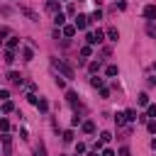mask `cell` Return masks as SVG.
Here are the masks:
<instances>
[{"label":"cell","instance_id":"6da1fadb","mask_svg":"<svg viewBox=\"0 0 156 156\" xmlns=\"http://www.w3.org/2000/svg\"><path fill=\"white\" fill-rule=\"evenodd\" d=\"M54 66H56V71H61V73H63V78H73V76H76V71H73L66 61H61V58H56V61H54Z\"/></svg>","mask_w":156,"mask_h":156},{"label":"cell","instance_id":"7a4b0ae2","mask_svg":"<svg viewBox=\"0 0 156 156\" xmlns=\"http://www.w3.org/2000/svg\"><path fill=\"white\" fill-rule=\"evenodd\" d=\"M73 27H76V29H85V27H88V17H85V15H78L76 22H73Z\"/></svg>","mask_w":156,"mask_h":156},{"label":"cell","instance_id":"3957f363","mask_svg":"<svg viewBox=\"0 0 156 156\" xmlns=\"http://www.w3.org/2000/svg\"><path fill=\"white\" fill-rule=\"evenodd\" d=\"M144 17L146 20H156V5H146L144 7Z\"/></svg>","mask_w":156,"mask_h":156},{"label":"cell","instance_id":"277c9868","mask_svg":"<svg viewBox=\"0 0 156 156\" xmlns=\"http://www.w3.org/2000/svg\"><path fill=\"white\" fill-rule=\"evenodd\" d=\"M83 132H85V134H93V132H95V122H90V119L83 122Z\"/></svg>","mask_w":156,"mask_h":156},{"label":"cell","instance_id":"5b68a950","mask_svg":"<svg viewBox=\"0 0 156 156\" xmlns=\"http://www.w3.org/2000/svg\"><path fill=\"white\" fill-rule=\"evenodd\" d=\"M76 34V27L73 24H63V37H73Z\"/></svg>","mask_w":156,"mask_h":156},{"label":"cell","instance_id":"8992f818","mask_svg":"<svg viewBox=\"0 0 156 156\" xmlns=\"http://www.w3.org/2000/svg\"><path fill=\"white\" fill-rule=\"evenodd\" d=\"M107 37H110V41H117V39H119V32H117L115 27H110V29H107Z\"/></svg>","mask_w":156,"mask_h":156},{"label":"cell","instance_id":"52a82bcc","mask_svg":"<svg viewBox=\"0 0 156 156\" xmlns=\"http://www.w3.org/2000/svg\"><path fill=\"white\" fill-rule=\"evenodd\" d=\"M7 78H10L12 83H22V76H20L17 71H10V73H7Z\"/></svg>","mask_w":156,"mask_h":156},{"label":"cell","instance_id":"ba28073f","mask_svg":"<svg viewBox=\"0 0 156 156\" xmlns=\"http://www.w3.org/2000/svg\"><path fill=\"white\" fill-rule=\"evenodd\" d=\"M22 56H24V61H32V58H34V51L27 46V49H22Z\"/></svg>","mask_w":156,"mask_h":156},{"label":"cell","instance_id":"9c48e42d","mask_svg":"<svg viewBox=\"0 0 156 156\" xmlns=\"http://www.w3.org/2000/svg\"><path fill=\"white\" fill-rule=\"evenodd\" d=\"M136 117H139V115H136L134 110H127V112H124V119H127V122H134Z\"/></svg>","mask_w":156,"mask_h":156},{"label":"cell","instance_id":"30bf717a","mask_svg":"<svg viewBox=\"0 0 156 156\" xmlns=\"http://www.w3.org/2000/svg\"><path fill=\"white\" fill-rule=\"evenodd\" d=\"M17 44H20V39H17V37H10V39H7V49H10V51H12Z\"/></svg>","mask_w":156,"mask_h":156},{"label":"cell","instance_id":"8fae6325","mask_svg":"<svg viewBox=\"0 0 156 156\" xmlns=\"http://www.w3.org/2000/svg\"><path fill=\"white\" fill-rule=\"evenodd\" d=\"M136 102H139V105H149V95H146V93H139Z\"/></svg>","mask_w":156,"mask_h":156},{"label":"cell","instance_id":"7c38bea8","mask_svg":"<svg viewBox=\"0 0 156 156\" xmlns=\"http://www.w3.org/2000/svg\"><path fill=\"white\" fill-rule=\"evenodd\" d=\"M37 107H39L41 112H46V110H49V102H46L44 98H39V102H37Z\"/></svg>","mask_w":156,"mask_h":156},{"label":"cell","instance_id":"4fadbf2b","mask_svg":"<svg viewBox=\"0 0 156 156\" xmlns=\"http://www.w3.org/2000/svg\"><path fill=\"white\" fill-rule=\"evenodd\" d=\"M63 141H66V144L73 141V129H66V132H63Z\"/></svg>","mask_w":156,"mask_h":156},{"label":"cell","instance_id":"5bb4252c","mask_svg":"<svg viewBox=\"0 0 156 156\" xmlns=\"http://www.w3.org/2000/svg\"><path fill=\"white\" fill-rule=\"evenodd\" d=\"M54 22H56V24H63V22H66V15H63V12H56Z\"/></svg>","mask_w":156,"mask_h":156},{"label":"cell","instance_id":"9a60e30c","mask_svg":"<svg viewBox=\"0 0 156 156\" xmlns=\"http://www.w3.org/2000/svg\"><path fill=\"white\" fill-rule=\"evenodd\" d=\"M90 54H93V46H83V49H80V56H83V58H88Z\"/></svg>","mask_w":156,"mask_h":156},{"label":"cell","instance_id":"2e32d148","mask_svg":"<svg viewBox=\"0 0 156 156\" xmlns=\"http://www.w3.org/2000/svg\"><path fill=\"white\" fill-rule=\"evenodd\" d=\"M146 117H156V105H146Z\"/></svg>","mask_w":156,"mask_h":156},{"label":"cell","instance_id":"e0dca14e","mask_svg":"<svg viewBox=\"0 0 156 156\" xmlns=\"http://www.w3.org/2000/svg\"><path fill=\"white\" fill-rule=\"evenodd\" d=\"M100 17H102V12H100V10H95V12H93V15H90V17H88V22H90V20H93V22H98V20H100Z\"/></svg>","mask_w":156,"mask_h":156},{"label":"cell","instance_id":"ac0fdd59","mask_svg":"<svg viewBox=\"0 0 156 156\" xmlns=\"http://www.w3.org/2000/svg\"><path fill=\"white\" fill-rule=\"evenodd\" d=\"M5 61H7V63H12V61H15V51H10V49H7V51H5Z\"/></svg>","mask_w":156,"mask_h":156},{"label":"cell","instance_id":"d6986e66","mask_svg":"<svg viewBox=\"0 0 156 156\" xmlns=\"http://www.w3.org/2000/svg\"><path fill=\"white\" fill-rule=\"evenodd\" d=\"M105 73H107V76H117V73H119V68H117V66H107V71H105Z\"/></svg>","mask_w":156,"mask_h":156},{"label":"cell","instance_id":"ffe728a7","mask_svg":"<svg viewBox=\"0 0 156 156\" xmlns=\"http://www.w3.org/2000/svg\"><path fill=\"white\" fill-rule=\"evenodd\" d=\"M12 107H15V105H12L10 100H5V102H2V112H12Z\"/></svg>","mask_w":156,"mask_h":156},{"label":"cell","instance_id":"44dd1931","mask_svg":"<svg viewBox=\"0 0 156 156\" xmlns=\"http://www.w3.org/2000/svg\"><path fill=\"white\" fill-rule=\"evenodd\" d=\"M110 139H112V134H110V132H102V134H100V141H102V144H107Z\"/></svg>","mask_w":156,"mask_h":156},{"label":"cell","instance_id":"7402d4cb","mask_svg":"<svg viewBox=\"0 0 156 156\" xmlns=\"http://www.w3.org/2000/svg\"><path fill=\"white\" fill-rule=\"evenodd\" d=\"M0 129H2V132H7V129H10V122H7L5 117H0Z\"/></svg>","mask_w":156,"mask_h":156},{"label":"cell","instance_id":"603a6c76","mask_svg":"<svg viewBox=\"0 0 156 156\" xmlns=\"http://www.w3.org/2000/svg\"><path fill=\"white\" fill-rule=\"evenodd\" d=\"M90 85H93V88H102V78H93Z\"/></svg>","mask_w":156,"mask_h":156},{"label":"cell","instance_id":"cb8c5ba5","mask_svg":"<svg viewBox=\"0 0 156 156\" xmlns=\"http://www.w3.org/2000/svg\"><path fill=\"white\" fill-rule=\"evenodd\" d=\"M115 122H117V127H122L127 119H124V115H115Z\"/></svg>","mask_w":156,"mask_h":156},{"label":"cell","instance_id":"d4e9b609","mask_svg":"<svg viewBox=\"0 0 156 156\" xmlns=\"http://www.w3.org/2000/svg\"><path fill=\"white\" fill-rule=\"evenodd\" d=\"M146 34H149V37H156V27H154L151 22H149V27H146Z\"/></svg>","mask_w":156,"mask_h":156},{"label":"cell","instance_id":"484cf974","mask_svg":"<svg viewBox=\"0 0 156 156\" xmlns=\"http://www.w3.org/2000/svg\"><path fill=\"white\" fill-rule=\"evenodd\" d=\"M66 98H68V102H76V98H78V95H76L73 90H68V93H66Z\"/></svg>","mask_w":156,"mask_h":156},{"label":"cell","instance_id":"4316f807","mask_svg":"<svg viewBox=\"0 0 156 156\" xmlns=\"http://www.w3.org/2000/svg\"><path fill=\"white\" fill-rule=\"evenodd\" d=\"M83 151H85V144L78 141V144H76V154H83Z\"/></svg>","mask_w":156,"mask_h":156},{"label":"cell","instance_id":"83f0119b","mask_svg":"<svg viewBox=\"0 0 156 156\" xmlns=\"http://www.w3.org/2000/svg\"><path fill=\"white\" fill-rule=\"evenodd\" d=\"M46 7H49V10H54V12H58V2H54V0H51Z\"/></svg>","mask_w":156,"mask_h":156},{"label":"cell","instance_id":"f1b7e54d","mask_svg":"<svg viewBox=\"0 0 156 156\" xmlns=\"http://www.w3.org/2000/svg\"><path fill=\"white\" fill-rule=\"evenodd\" d=\"M27 100H29V102H32V105H37V102H39V98H37V95H32V93H29V95H27Z\"/></svg>","mask_w":156,"mask_h":156},{"label":"cell","instance_id":"f546056e","mask_svg":"<svg viewBox=\"0 0 156 156\" xmlns=\"http://www.w3.org/2000/svg\"><path fill=\"white\" fill-rule=\"evenodd\" d=\"M7 98H10V93H7V90H0V102H5Z\"/></svg>","mask_w":156,"mask_h":156},{"label":"cell","instance_id":"4dcf8cb0","mask_svg":"<svg viewBox=\"0 0 156 156\" xmlns=\"http://www.w3.org/2000/svg\"><path fill=\"white\" fill-rule=\"evenodd\" d=\"M88 68H90V73H95V71H98V68H100V63H95V61H93V63H90V66H88Z\"/></svg>","mask_w":156,"mask_h":156},{"label":"cell","instance_id":"1f68e13d","mask_svg":"<svg viewBox=\"0 0 156 156\" xmlns=\"http://www.w3.org/2000/svg\"><path fill=\"white\" fill-rule=\"evenodd\" d=\"M100 98H110V90L107 88H100Z\"/></svg>","mask_w":156,"mask_h":156},{"label":"cell","instance_id":"d6a6232c","mask_svg":"<svg viewBox=\"0 0 156 156\" xmlns=\"http://www.w3.org/2000/svg\"><path fill=\"white\" fill-rule=\"evenodd\" d=\"M149 132H151V134H156V122H149Z\"/></svg>","mask_w":156,"mask_h":156},{"label":"cell","instance_id":"836d02e7","mask_svg":"<svg viewBox=\"0 0 156 156\" xmlns=\"http://www.w3.org/2000/svg\"><path fill=\"white\" fill-rule=\"evenodd\" d=\"M119 156H129V149H127V146H122V149H119Z\"/></svg>","mask_w":156,"mask_h":156},{"label":"cell","instance_id":"e575fe53","mask_svg":"<svg viewBox=\"0 0 156 156\" xmlns=\"http://www.w3.org/2000/svg\"><path fill=\"white\" fill-rule=\"evenodd\" d=\"M100 156H115V151H112V149H105V151H102Z\"/></svg>","mask_w":156,"mask_h":156},{"label":"cell","instance_id":"d590c367","mask_svg":"<svg viewBox=\"0 0 156 156\" xmlns=\"http://www.w3.org/2000/svg\"><path fill=\"white\" fill-rule=\"evenodd\" d=\"M88 156H100V154H98V151H90V154H88Z\"/></svg>","mask_w":156,"mask_h":156},{"label":"cell","instance_id":"8d00e7d4","mask_svg":"<svg viewBox=\"0 0 156 156\" xmlns=\"http://www.w3.org/2000/svg\"><path fill=\"white\" fill-rule=\"evenodd\" d=\"M151 85H156V78H151Z\"/></svg>","mask_w":156,"mask_h":156}]
</instances>
